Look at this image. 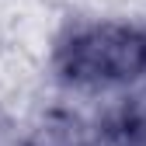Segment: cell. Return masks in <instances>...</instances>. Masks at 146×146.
<instances>
[{
    "label": "cell",
    "instance_id": "cell-1",
    "mask_svg": "<svg viewBox=\"0 0 146 146\" xmlns=\"http://www.w3.org/2000/svg\"><path fill=\"white\" fill-rule=\"evenodd\" d=\"M49 70L66 94L122 98L146 84V21L77 17L49 52Z\"/></svg>",
    "mask_w": 146,
    "mask_h": 146
},
{
    "label": "cell",
    "instance_id": "cell-2",
    "mask_svg": "<svg viewBox=\"0 0 146 146\" xmlns=\"http://www.w3.org/2000/svg\"><path fill=\"white\" fill-rule=\"evenodd\" d=\"M94 146H111V143H104V139H98V143H94Z\"/></svg>",
    "mask_w": 146,
    "mask_h": 146
}]
</instances>
